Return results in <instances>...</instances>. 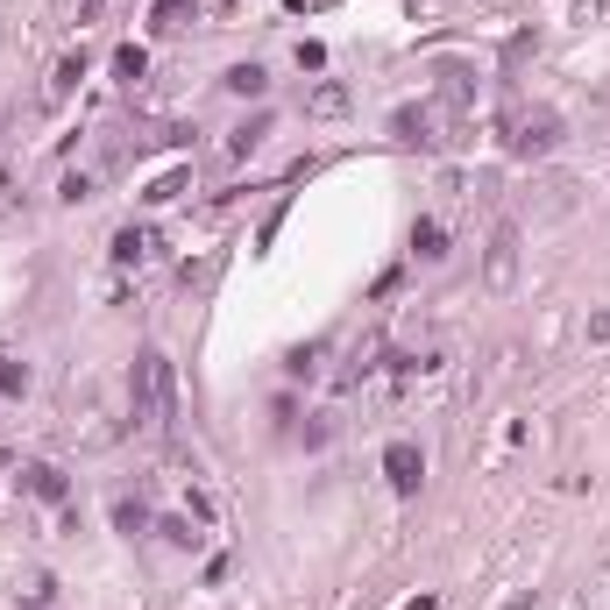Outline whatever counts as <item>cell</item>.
<instances>
[{
	"label": "cell",
	"instance_id": "cell-1",
	"mask_svg": "<svg viewBox=\"0 0 610 610\" xmlns=\"http://www.w3.org/2000/svg\"><path fill=\"white\" fill-rule=\"evenodd\" d=\"M128 412H135L142 433H164V426H171V355H164V348H142V355H135Z\"/></svg>",
	"mask_w": 610,
	"mask_h": 610
},
{
	"label": "cell",
	"instance_id": "cell-13",
	"mask_svg": "<svg viewBox=\"0 0 610 610\" xmlns=\"http://www.w3.org/2000/svg\"><path fill=\"white\" fill-rule=\"evenodd\" d=\"M29 391V362L22 355H0V398H22Z\"/></svg>",
	"mask_w": 610,
	"mask_h": 610
},
{
	"label": "cell",
	"instance_id": "cell-4",
	"mask_svg": "<svg viewBox=\"0 0 610 610\" xmlns=\"http://www.w3.org/2000/svg\"><path fill=\"white\" fill-rule=\"evenodd\" d=\"M391 135L412 142V149H447L454 135H440V107H398L391 114Z\"/></svg>",
	"mask_w": 610,
	"mask_h": 610
},
{
	"label": "cell",
	"instance_id": "cell-14",
	"mask_svg": "<svg viewBox=\"0 0 610 610\" xmlns=\"http://www.w3.org/2000/svg\"><path fill=\"white\" fill-rule=\"evenodd\" d=\"M79 79H86V50H71V57L57 64V79H50V100H64V93L79 86Z\"/></svg>",
	"mask_w": 610,
	"mask_h": 610
},
{
	"label": "cell",
	"instance_id": "cell-18",
	"mask_svg": "<svg viewBox=\"0 0 610 610\" xmlns=\"http://www.w3.org/2000/svg\"><path fill=\"white\" fill-rule=\"evenodd\" d=\"M164 540L171 547H199V532H192V518H164Z\"/></svg>",
	"mask_w": 610,
	"mask_h": 610
},
{
	"label": "cell",
	"instance_id": "cell-22",
	"mask_svg": "<svg viewBox=\"0 0 610 610\" xmlns=\"http://www.w3.org/2000/svg\"><path fill=\"white\" fill-rule=\"evenodd\" d=\"M589 341H610V313H596V320H589Z\"/></svg>",
	"mask_w": 610,
	"mask_h": 610
},
{
	"label": "cell",
	"instance_id": "cell-11",
	"mask_svg": "<svg viewBox=\"0 0 610 610\" xmlns=\"http://www.w3.org/2000/svg\"><path fill=\"white\" fill-rule=\"evenodd\" d=\"M15 603H22V610H50V603H57V575H43V568H36V575H22Z\"/></svg>",
	"mask_w": 610,
	"mask_h": 610
},
{
	"label": "cell",
	"instance_id": "cell-16",
	"mask_svg": "<svg viewBox=\"0 0 610 610\" xmlns=\"http://www.w3.org/2000/svg\"><path fill=\"white\" fill-rule=\"evenodd\" d=\"M114 525H121L128 540H135V532H149V511H142L135 497H121V504H114Z\"/></svg>",
	"mask_w": 610,
	"mask_h": 610
},
{
	"label": "cell",
	"instance_id": "cell-12",
	"mask_svg": "<svg viewBox=\"0 0 610 610\" xmlns=\"http://www.w3.org/2000/svg\"><path fill=\"white\" fill-rule=\"evenodd\" d=\"M107 256H114V263H142V256H149V227H121Z\"/></svg>",
	"mask_w": 610,
	"mask_h": 610
},
{
	"label": "cell",
	"instance_id": "cell-19",
	"mask_svg": "<svg viewBox=\"0 0 610 610\" xmlns=\"http://www.w3.org/2000/svg\"><path fill=\"white\" fill-rule=\"evenodd\" d=\"M185 178H192V171H171V178H157V185H149V199H157V206H164V199H178V192H185Z\"/></svg>",
	"mask_w": 610,
	"mask_h": 610
},
{
	"label": "cell",
	"instance_id": "cell-9",
	"mask_svg": "<svg viewBox=\"0 0 610 610\" xmlns=\"http://www.w3.org/2000/svg\"><path fill=\"white\" fill-rule=\"evenodd\" d=\"M305 114H313V121H334V114H348V86H313V93H305Z\"/></svg>",
	"mask_w": 610,
	"mask_h": 610
},
{
	"label": "cell",
	"instance_id": "cell-21",
	"mask_svg": "<svg viewBox=\"0 0 610 610\" xmlns=\"http://www.w3.org/2000/svg\"><path fill=\"white\" fill-rule=\"evenodd\" d=\"M313 362H320V348H291V362H284V369H291V376H313Z\"/></svg>",
	"mask_w": 610,
	"mask_h": 610
},
{
	"label": "cell",
	"instance_id": "cell-7",
	"mask_svg": "<svg viewBox=\"0 0 610 610\" xmlns=\"http://www.w3.org/2000/svg\"><path fill=\"white\" fill-rule=\"evenodd\" d=\"M192 15H199V0H157V8H149V29H157V36H178Z\"/></svg>",
	"mask_w": 610,
	"mask_h": 610
},
{
	"label": "cell",
	"instance_id": "cell-8",
	"mask_svg": "<svg viewBox=\"0 0 610 610\" xmlns=\"http://www.w3.org/2000/svg\"><path fill=\"white\" fill-rule=\"evenodd\" d=\"M412 256L419 263H440L447 256V227L440 220H412Z\"/></svg>",
	"mask_w": 610,
	"mask_h": 610
},
{
	"label": "cell",
	"instance_id": "cell-23",
	"mask_svg": "<svg viewBox=\"0 0 610 610\" xmlns=\"http://www.w3.org/2000/svg\"><path fill=\"white\" fill-rule=\"evenodd\" d=\"M227 8H235V0H227Z\"/></svg>",
	"mask_w": 610,
	"mask_h": 610
},
{
	"label": "cell",
	"instance_id": "cell-15",
	"mask_svg": "<svg viewBox=\"0 0 610 610\" xmlns=\"http://www.w3.org/2000/svg\"><path fill=\"white\" fill-rule=\"evenodd\" d=\"M114 71H121V79L135 86L142 71H149V50H142V43H121V50H114Z\"/></svg>",
	"mask_w": 610,
	"mask_h": 610
},
{
	"label": "cell",
	"instance_id": "cell-3",
	"mask_svg": "<svg viewBox=\"0 0 610 610\" xmlns=\"http://www.w3.org/2000/svg\"><path fill=\"white\" fill-rule=\"evenodd\" d=\"M511 284H518V220H497L483 249V291H511Z\"/></svg>",
	"mask_w": 610,
	"mask_h": 610
},
{
	"label": "cell",
	"instance_id": "cell-20",
	"mask_svg": "<svg viewBox=\"0 0 610 610\" xmlns=\"http://www.w3.org/2000/svg\"><path fill=\"white\" fill-rule=\"evenodd\" d=\"M64 199H71V206L93 199V178H86V171H71V178H64Z\"/></svg>",
	"mask_w": 610,
	"mask_h": 610
},
{
	"label": "cell",
	"instance_id": "cell-17",
	"mask_svg": "<svg viewBox=\"0 0 610 610\" xmlns=\"http://www.w3.org/2000/svg\"><path fill=\"white\" fill-rule=\"evenodd\" d=\"M263 128H270V121H263V114H256V121H242V128H235V135H227V149H235V157H249V149H256V142H263Z\"/></svg>",
	"mask_w": 610,
	"mask_h": 610
},
{
	"label": "cell",
	"instance_id": "cell-5",
	"mask_svg": "<svg viewBox=\"0 0 610 610\" xmlns=\"http://www.w3.org/2000/svg\"><path fill=\"white\" fill-rule=\"evenodd\" d=\"M384 483H391L398 497H419V483H426V454H419L412 440H391V447H384Z\"/></svg>",
	"mask_w": 610,
	"mask_h": 610
},
{
	"label": "cell",
	"instance_id": "cell-6",
	"mask_svg": "<svg viewBox=\"0 0 610 610\" xmlns=\"http://www.w3.org/2000/svg\"><path fill=\"white\" fill-rule=\"evenodd\" d=\"M22 490H29L36 504H64V497H71V483H64L57 462H22Z\"/></svg>",
	"mask_w": 610,
	"mask_h": 610
},
{
	"label": "cell",
	"instance_id": "cell-10",
	"mask_svg": "<svg viewBox=\"0 0 610 610\" xmlns=\"http://www.w3.org/2000/svg\"><path fill=\"white\" fill-rule=\"evenodd\" d=\"M220 86H227V93H242V100H263V93H270V71H263V64H235Z\"/></svg>",
	"mask_w": 610,
	"mask_h": 610
},
{
	"label": "cell",
	"instance_id": "cell-2",
	"mask_svg": "<svg viewBox=\"0 0 610 610\" xmlns=\"http://www.w3.org/2000/svg\"><path fill=\"white\" fill-rule=\"evenodd\" d=\"M504 142L518 149V157H547V149L561 142V114H554V107H511Z\"/></svg>",
	"mask_w": 610,
	"mask_h": 610
}]
</instances>
